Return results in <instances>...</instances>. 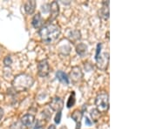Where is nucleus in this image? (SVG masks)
Returning a JSON list of instances; mask_svg holds the SVG:
<instances>
[{
    "mask_svg": "<svg viewBox=\"0 0 157 129\" xmlns=\"http://www.w3.org/2000/svg\"><path fill=\"white\" fill-rule=\"evenodd\" d=\"M39 33L42 42L49 45L54 43L59 40L61 33V29L59 25L56 24L48 22L47 24L42 25V27L39 29Z\"/></svg>",
    "mask_w": 157,
    "mask_h": 129,
    "instance_id": "obj_1",
    "label": "nucleus"
},
{
    "mask_svg": "<svg viewBox=\"0 0 157 129\" xmlns=\"http://www.w3.org/2000/svg\"><path fill=\"white\" fill-rule=\"evenodd\" d=\"M34 84V79L32 76L26 73L17 75L12 81V88L17 93L26 91L31 88Z\"/></svg>",
    "mask_w": 157,
    "mask_h": 129,
    "instance_id": "obj_2",
    "label": "nucleus"
},
{
    "mask_svg": "<svg viewBox=\"0 0 157 129\" xmlns=\"http://www.w3.org/2000/svg\"><path fill=\"white\" fill-rule=\"evenodd\" d=\"M96 109L101 112H106L109 108V96L106 92H101L96 96Z\"/></svg>",
    "mask_w": 157,
    "mask_h": 129,
    "instance_id": "obj_3",
    "label": "nucleus"
},
{
    "mask_svg": "<svg viewBox=\"0 0 157 129\" xmlns=\"http://www.w3.org/2000/svg\"><path fill=\"white\" fill-rule=\"evenodd\" d=\"M96 65L97 67L101 69L102 71H105L108 66V61H109V53L108 52H104L101 53L99 56L95 58Z\"/></svg>",
    "mask_w": 157,
    "mask_h": 129,
    "instance_id": "obj_4",
    "label": "nucleus"
},
{
    "mask_svg": "<svg viewBox=\"0 0 157 129\" xmlns=\"http://www.w3.org/2000/svg\"><path fill=\"white\" fill-rule=\"evenodd\" d=\"M50 73V66L46 59H43L38 63V74L39 77L45 78Z\"/></svg>",
    "mask_w": 157,
    "mask_h": 129,
    "instance_id": "obj_5",
    "label": "nucleus"
},
{
    "mask_svg": "<svg viewBox=\"0 0 157 129\" xmlns=\"http://www.w3.org/2000/svg\"><path fill=\"white\" fill-rule=\"evenodd\" d=\"M49 106L52 108V110L58 112H61L62 108L64 107V101L60 97H54L52 99Z\"/></svg>",
    "mask_w": 157,
    "mask_h": 129,
    "instance_id": "obj_6",
    "label": "nucleus"
},
{
    "mask_svg": "<svg viewBox=\"0 0 157 129\" xmlns=\"http://www.w3.org/2000/svg\"><path fill=\"white\" fill-rule=\"evenodd\" d=\"M49 11H50L51 14L50 18H49V23H52L53 20L56 19L58 16H59V6L57 1H53V2L51 3Z\"/></svg>",
    "mask_w": 157,
    "mask_h": 129,
    "instance_id": "obj_7",
    "label": "nucleus"
},
{
    "mask_svg": "<svg viewBox=\"0 0 157 129\" xmlns=\"http://www.w3.org/2000/svg\"><path fill=\"white\" fill-rule=\"evenodd\" d=\"M70 77L73 82H78L83 78V73L79 66H73L70 73Z\"/></svg>",
    "mask_w": 157,
    "mask_h": 129,
    "instance_id": "obj_8",
    "label": "nucleus"
},
{
    "mask_svg": "<svg viewBox=\"0 0 157 129\" xmlns=\"http://www.w3.org/2000/svg\"><path fill=\"white\" fill-rule=\"evenodd\" d=\"M99 16L103 19H108L109 17V1H104L102 3V7L99 11Z\"/></svg>",
    "mask_w": 157,
    "mask_h": 129,
    "instance_id": "obj_9",
    "label": "nucleus"
},
{
    "mask_svg": "<svg viewBox=\"0 0 157 129\" xmlns=\"http://www.w3.org/2000/svg\"><path fill=\"white\" fill-rule=\"evenodd\" d=\"M34 120H35L34 115L31 114V113H27V114L24 115L21 118L20 123L22 124V126L25 127H30L34 123Z\"/></svg>",
    "mask_w": 157,
    "mask_h": 129,
    "instance_id": "obj_10",
    "label": "nucleus"
},
{
    "mask_svg": "<svg viewBox=\"0 0 157 129\" xmlns=\"http://www.w3.org/2000/svg\"><path fill=\"white\" fill-rule=\"evenodd\" d=\"M24 9H25V11L26 14H28V15L33 14L34 11L36 10V1L31 0V1L25 2V6H24Z\"/></svg>",
    "mask_w": 157,
    "mask_h": 129,
    "instance_id": "obj_11",
    "label": "nucleus"
},
{
    "mask_svg": "<svg viewBox=\"0 0 157 129\" xmlns=\"http://www.w3.org/2000/svg\"><path fill=\"white\" fill-rule=\"evenodd\" d=\"M71 118L76 122V129H80V124H81V120L83 118V112L78 110H75L72 113Z\"/></svg>",
    "mask_w": 157,
    "mask_h": 129,
    "instance_id": "obj_12",
    "label": "nucleus"
},
{
    "mask_svg": "<svg viewBox=\"0 0 157 129\" xmlns=\"http://www.w3.org/2000/svg\"><path fill=\"white\" fill-rule=\"evenodd\" d=\"M56 78L57 79L61 82L62 84L66 85H68L70 84V79H69V77L67 73L63 71H58L56 73Z\"/></svg>",
    "mask_w": 157,
    "mask_h": 129,
    "instance_id": "obj_13",
    "label": "nucleus"
},
{
    "mask_svg": "<svg viewBox=\"0 0 157 129\" xmlns=\"http://www.w3.org/2000/svg\"><path fill=\"white\" fill-rule=\"evenodd\" d=\"M32 24H33V26L34 28L40 29L42 27V25H43V18H42L39 12L34 16L33 18Z\"/></svg>",
    "mask_w": 157,
    "mask_h": 129,
    "instance_id": "obj_14",
    "label": "nucleus"
},
{
    "mask_svg": "<svg viewBox=\"0 0 157 129\" xmlns=\"http://www.w3.org/2000/svg\"><path fill=\"white\" fill-rule=\"evenodd\" d=\"M76 52L78 54V56L81 58L85 57V55L87 52V45L84 43H79L78 45H76Z\"/></svg>",
    "mask_w": 157,
    "mask_h": 129,
    "instance_id": "obj_15",
    "label": "nucleus"
},
{
    "mask_svg": "<svg viewBox=\"0 0 157 129\" xmlns=\"http://www.w3.org/2000/svg\"><path fill=\"white\" fill-rule=\"evenodd\" d=\"M81 35H80V32L78 30H74L72 31L70 34H69V39L71 41H77V40H80Z\"/></svg>",
    "mask_w": 157,
    "mask_h": 129,
    "instance_id": "obj_16",
    "label": "nucleus"
},
{
    "mask_svg": "<svg viewBox=\"0 0 157 129\" xmlns=\"http://www.w3.org/2000/svg\"><path fill=\"white\" fill-rule=\"evenodd\" d=\"M75 102H76V96H75V93L72 92V93L70 94L69 98H68L67 103V107L68 108H71L75 105Z\"/></svg>",
    "mask_w": 157,
    "mask_h": 129,
    "instance_id": "obj_17",
    "label": "nucleus"
},
{
    "mask_svg": "<svg viewBox=\"0 0 157 129\" xmlns=\"http://www.w3.org/2000/svg\"><path fill=\"white\" fill-rule=\"evenodd\" d=\"M90 115L92 117V120L94 121V122H97L98 120L101 118V112H99L97 109H93L91 112H90Z\"/></svg>",
    "mask_w": 157,
    "mask_h": 129,
    "instance_id": "obj_18",
    "label": "nucleus"
},
{
    "mask_svg": "<svg viewBox=\"0 0 157 129\" xmlns=\"http://www.w3.org/2000/svg\"><path fill=\"white\" fill-rule=\"evenodd\" d=\"M4 64L6 66H10L12 64V59L11 56H6L4 59Z\"/></svg>",
    "mask_w": 157,
    "mask_h": 129,
    "instance_id": "obj_19",
    "label": "nucleus"
},
{
    "mask_svg": "<svg viewBox=\"0 0 157 129\" xmlns=\"http://www.w3.org/2000/svg\"><path fill=\"white\" fill-rule=\"evenodd\" d=\"M61 116H62L61 112H57L56 116H55V119H54V121H55V123L56 124L60 123V121H61Z\"/></svg>",
    "mask_w": 157,
    "mask_h": 129,
    "instance_id": "obj_20",
    "label": "nucleus"
},
{
    "mask_svg": "<svg viewBox=\"0 0 157 129\" xmlns=\"http://www.w3.org/2000/svg\"><path fill=\"white\" fill-rule=\"evenodd\" d=\"M10 129H23L22 124L18 123V122H16V123L12 124L11 126Z\"/></svg>",
    "mask_w": 157,
    "mask_h": 129,
    "instance_id": "obj_21",
    "label": "nucleus"
},
{
    "mask_svg": "<svg viewBox=\"0 0 157 129\" xmlns=\"http://www.w3.org/2000/svg\"><path fill=\"white\" fill-rule=\"evenodd\" d=\"M43 127V124L41 123L40 120H37L36 123H35V126H34L33 129H41Z\"/></svg>",
    "mask_w": 157,
    "mask_h": 129,
    "instance_id": "obj_22",
    "label": "nucleus"
},
{
    "mask_svg": "<svg viewBox=\"0 0 157 129\" xmlns=\"http://www.w3.org/2000/svg\"><path fill=\"white\" fill-rule=\"evenodd\" d=\"M92 124H93V121H91L87 117H86V126H88V127H90Z\"/></svg>",
    "mask_w": 157,
    "mask_h": 129,
    "instance_id": "obj_23",
    "label": "nucleus"
},
{
    "mask_svg": "<svg viewBox=\"0 0 157 129\" xmlns=\"http://www.w3.org/2000/svg\"><path fill=\"white\" fill-rule=\"evenodd\" d=\"M4 117V110L0 107V120Z\"/></svg>",
    "mask_w": 157,
    "mask_h": 129,
    "instance_id": "obj_24",
    "label": "nucleus"
},
{
    "mask_svg": "<svg viewBox=\"0 0 157 129\" xmlns=\"http://www.w3.org/2000/svg\"><path fill=\"white\" fill-rule=\"evenodd\" d=\"M48 129H57V128H56V127H55L54 125H51V126H49Z\"/></svg>",
    "mask_w": 157,
    "mask_h": 129,
    "instance_id": "obj_25",
    "label": "nucleus"
},
{
    "mask_svg": "<svg viewBox=\"0 0 157 129\" xmlns=\"http://www.w3.org/2000/svg\"><path fill=\"white\" fill-rule=\"evenodd\" d=\"M59 129H67V127H66V126H63V127H61Z\"/></svg>",
    "mask_w": 157,
    "mask_h": 129,
    "instance_id": "obj_26",
    "label": "nucleus"
}]
</instances>
